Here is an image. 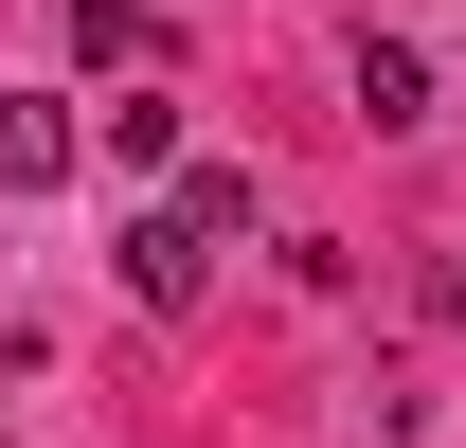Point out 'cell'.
<instances>
[{"label":"cell","instance_id":"6da1fadb","mask_svg":"<svg viewBox=\"0 0 466 448\" xmlns=\"http://www.w3.org/2000/svg\"><path fill=\"white\" fill-rule=\"evenodd\" d=\"M72 162H90V126H72L55 90H0V198H55Z\"/></svg>","mask_w":466,"mask_h":448},{"label":"cell","instance_id":"7a4b0ae2","mask_svg":"<svg viewBox=\"0 0 466 448\" xmlns=\"http://www.w3.org/2000/svg\"><path fill=\"white\" fill-rule=\"evenodd\" d=\"M108 251H126V305H162V323H179V305H198V287H216V251H198V233H179V216H126Z\"/></svg>","mask_w":466,"mask_h":448},{"label":"cell","instance_id":"3957f363","mask_svg":"<svg viewBox=\"0 0 466 448\" xmlns=\"http://www.w3.org/2000/svg\"><path fill=\"white\" fill-rule=\"evenodd\" d=\"M341 90H359V126H431V55H412V36H359Z\"/></svg>","mask_w":466,"mask_h":448},{"label":"cell","instance_id":"277c9868","mask_svg":"<svg viewBox=\"0 0 466 448\" xmlns=\"http://www.w3.org/2000/svg\"><path fill=\"white\" fill-rule=\"evenodd\" d=\"M179 233H198V251H233V233L269 216V198H251V162H179V198H162Z\"/></svg>","mask_w":466,"mask_h":448},{"label":"cell","instance_id":"5b68a950","mask_svg":"<svg viewBox=\"0 0 466 448\" xmlns=\"http://www.w3.org/2000/svg\"><path fill=\"white\" fill-rule=\"evenodd\" d=\"M90 126H108V162H198V144H179V90H108V108H90Z\"/></svg>","mask_w":466,"mask_h":448},{"label":"cell","instance_id":"8992f818","mask_svg":"<svg viewBox=\"0 0 466 448\" xmlns=\"http://www.w3.org/2000/svg\"><path fill=\"white\" fill-rule=\"evenodd\" d=\"M144 36H162L144 0H72V55H90V72H144Z\"/></svg>","mask_w":466,"mask_h":448}]
</instances>
